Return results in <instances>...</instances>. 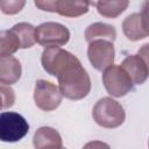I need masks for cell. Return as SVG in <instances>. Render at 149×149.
<instances>
[{"label": "cell", "mask_w": 149, "mask_h": 149, "mask_svg": "<svg viewBox=\"0 0 149 149\" xmlns=\"http://www.w3.org/2000/svg\"><path fill=\"white\" fill-rule=\"evenodd\" d=\"M142 59L143 62L146 63L147 68H148V71H149V43L147 44H143L140 49H139V54H137Z\"/></svg>", "instance_id": "obj_22"}, {"label": "cell", "mask_w": 149, "mask_h": 149, "mask_svg": "<svg viewBox=\"0 0 149 149\" xmlns=\"http://www.w3.org/2000/svg\"><path fill=\"white\" fill-rule=\"evenodd\" d=\"M148 147H149V140H148Z\"/></svg>", "instance_id": "obj_23"}, {"label": "cell", "mask_w": 149, "mask_h": 149, "mask_svg": "<svg viewBox=\"0 0 149 149\" xmlns=\"http://www.w3.org/2000/svg\"><path fill=\"white\" fill-rule=\"evenodd\" d=\"M120 65L125 69V71L128 73V76L130 77V79L134 84L140 85L147 80L149 71H148L146 63L139 55L127 56Z\"/></svg>", "instance_id": "obj_11"}, {"label": "cell", "mask_w": 149, "mask_h": 149, "mask_svg": "<svg viewBox=\"0 0 149 149\" xmlns=\"http://www.w3.org/2000/svg\"><path fill=\"white\" fill-rule=\"evenodd\" d=\"M102 84L112 97H123L134 87L128 73L121 65H111L102 72Z\"/></svg>", "instance_id": "obj_3"}, {"label": "cell", "mask_w": 149, "mask_h": 149, "mask_svg": "<svg viewBox=\"0 0 149 149\" xmlns=\"http://www.w3.org/2000/svg\"><path fill=\"white\" fill-rule=\"evenodd\" d=\"M35 149H62L63 141L59 133L51 127H40L33 137Z\"/></svg>", "instance_id": "obj_10"}, {"label": "cell", "mask_w": 149, "mask_h": 149, "mask_svg": "<svg viewBox=\"0 0 149 149\" xmlns=\"http://www.w3.org/2000/svg\"><path fill=\"white\" fill-rule=\"evenodd\" d=\"M97 7V10L100 15L105 16V17H118L121 13H123L128 5L129 1L128 0H101V1H97L93 3Z\"/></svg>", "instance_id": "obj_15"}, {"label": "cell", "mask_w": 149, "mask_h": 149, "mask_svg": "<svg viewBox=\"0 0 149 149\" xmlns=\"http://www.w3.org/2000/svg\"><path fill=\"white\" fill-rule=\"evenodd\" d=\"M12 31L16 35L21 49H27V48H31L35 43H36V37H35V33H36V28L27 22H20L14 24L12 28Z\"/></svg>", "instance_id": "obj_16"}, {"label": "cell", "mask_w": 149, "mask_h": 149, "mask_svg": "<svg viewBox=\"0 0 149 149\" xmlns=\"http://www.w3.org/2000/svg\"><path fill=\"white\" fill-rule=\"evenodd\" d=\"M62 149H66V148H62Z\"/></svg>", "instance_id": "obj_24"}, {"label": "cell", "mask_w": 149, "mask_h": 149, "mask_svg": "<svg viewBox=\"0 0 149 149\" xmlns=\"http://www.w3.org/2000/svg\"><path fill=\"white\" fill-rule=\"evenodd\" d=\"M116 38V30L112 24L104 22H94L90 24L85 30V40L87 43H91L97 40H105L114 42Z\"/></svg>", "instance_id": "obj_14"}, {"label": "cell", "mask_w": 149, "mask_h": 149, "mask_svg": "<svg viewBox=\"0 0 149 149\" xmlns=\"http://www.w3.org/2000/svg\"><path fill=\"white\" fill-rule=\"evenodd\" d=\"M141 16H142V21H143V26L146 31L149 35V0L144 1L141 8Z\"/></svg>", "instance_id": "obj_20"}, {"label": "cell", "mask_w": 149, "mask_h": 149, "mask_svg": "<svg viewBox=\"0 0 149 149\" xmlns=\"http://www.w3.org/2000/svg\"><path fill=\"white\" fill-rule=\"evenodd\" d=\"M122 30L129 41H139L148 36L140 13H133L128 15L122 22Z\"/></svg>", "instance_id": "obj_13"}, {"label": "cell", "mask_w": 149, "mask_h": 149, "mask_svg": "<svg viewBox=\"0 0 149 149\" xmlns=\"http://www.w3.org/2000/svg\"><path fill=\"white\" fill-rule=\"evenodd\" d=\"M36 42L45 48L61 47L69 42V29L58 22H44L36 27Z\"/></svg>", "instance_id": "obj_5"}, {"label": "cell", "mask_w": 149, "mask_h": 149, "mask_svg": "<svg viewBox=\"0 0 149 149\" xmlns=\"http://www.w3.org/2000/svg\"><path fill=\"white\" fill-rule=\"evenodd\" d=\"M24 5H26V1H17V0H13V1L12 0H9V1L1 0L0 1V8H1L2 13L9 14V15L19 13L23 8Z\"/></svg>", "instance_id": "obj_18"}, {"label": "cell", "mask_w": 149, "mask_h": 149, "mask_svg": "<svg viewBox=\"0 0 149 149\" xmlns=\"http://www.w3.org/2000/svg\"><path fill=\"white\" fill-rule=\"evenodd\" d=\"M76 58L77 57L74 55L59 47H50L43 50L41 62L44 71H47L51 76L57 77L62 72V70Z\"/></svg>", "instance_id": "obj_9"}, {"label": "cell", "mask_w": 149, "mask_h": 149, "mask_svg": "<svg viewBox=\"0 0 149 149\" xmlns=\"http://www.w3.org/2000/svg\"><path fill=\"white\" fill-rule=\"evenodd\" d=\"M115 50L114 45L109 41L97 40L88 43L87 57L92 66L98 71H105L114 63Z\"/></svg>", "instance_id": "obj_8"}, {"label": "cell", "mask_w": 149, "mask_h": 149, "mask_svg": "<svg viewBox=\"0 0 149 149\" xmlns=\"http://www.w3.org/2000/svg\"><path fill=\"white\" fill-rule=\"evenodd\" d=\"M87 1H69V0H36L35 6L45 12L57 13L66 17H77L88 12Z\"/></svg>", "instance_id": "obj_7"}, {"label": "cell", "mask_w": 149, "mask_h": 149, "mask_svg": "<svg viewBox=\"0 0 149 149\" xmlns=\"http://www.w3.org/2000/svg\"><path fill=\"white\" fill-rule=\"evenodd\" d=\"M92 118L100 127L112 129L120 127L125 122L126 113L116 100L104 97L95 102L92 109Z\"/></svg>", "instance_id": "obj_2"}, {"label": "cell", "mask_w": 149, "mask_h": 149, "mask_svg": "<svg viewBox=\"0 0 149 149\" xmlns=\"http://www.w3.org/2000/svg\"><path fill=\"white\" fill-rule=\"evenodd\" d=\"M1 99H2V109L10 107L14 104L15 94L10 86H6L1 84Z\"/></svg>", "instance_id": "obj_19"}, {"label": "cell", "mask_w": 149, "mask_h": 149, "mask_svg": "<svg viewBox=\"0 0 149 149\" xmlns=\"http://www.w3.org/2000/svg\"><path fill=\"white\" fill-rule=\"evenodd\" d=\"M62 99L63 94L54 83L44 79H38L35 83L34 101L40 109L44 112L54 111L61 105Z\"/></svg>", "instance_id": "obj_6"}, {"label": "cell", "mask_w": 149, "mask_h": 149, "mask_svg": "<svg viewBox=\"0 0 149 149\" xmlns=\"http://www.w3.org/2000/svg\"><path fill=\"white\" fill-rule=\"evenodd\" d=\"M21 63L13 56H0V83L2 85L15 84L21 77Z\"/></svg>", "instance_id": "obj_12"}, {"label": "cell", "mask_w": 149, "mask_h": 149, "mask_svg": "<svg viewBox=\"0 0 149 149\" xmlns=\"http://www.w3.org/2000/svg\"><path fill=\"white\" fill-rule=\"evenodd\" d=\"M29 130L27 120L16 112H2L0 115V140L2 142H17Z\"/></svg>", "instance_id": "obj_4"}, {"label": "cell", "mask_w": 149, "mask_h": 149, "mask_svg": "<svg viewBox=\"0 0 149 149\" xmlns=\"http://www.w3.org/2000/svg\"><path fill=\"white\" fill-rule=\"evenodd\" d=\"M57 79L63 97L70 100L84 99L91 91L90 76L78 58L66 65L57 76Z\"/></svg>", "instance_id": "obj_1"}, {"label": "cell", "mask_w": 149, "mask_h": 149, "mask_svg": "<svg viewBox=\"0 0 149 149\" xmlns=\"http://www.w3.org/2000/svg\"><path fill=\"white\" fill-rule=\"evenodd\" d=\"M83 149H111V147L102 141H91L87 142Z\"/></svg>", "instance_id": "obj_21"}, {"label": "cell", "mask_w": 149, "mask_h": 149, "mask_svg": "<svg viewBox=\"0 0 149 149\" xmlns=\"http://www.w3.org/2000/svg\"><path fill=\"white\" fill-rule=\"evenodd\" d=\"M0 42V56H12L14 52L21 49L20 42L12 29L1 31Z\"/></svg>", "instance_id": "obj_17"}]
</instances>
